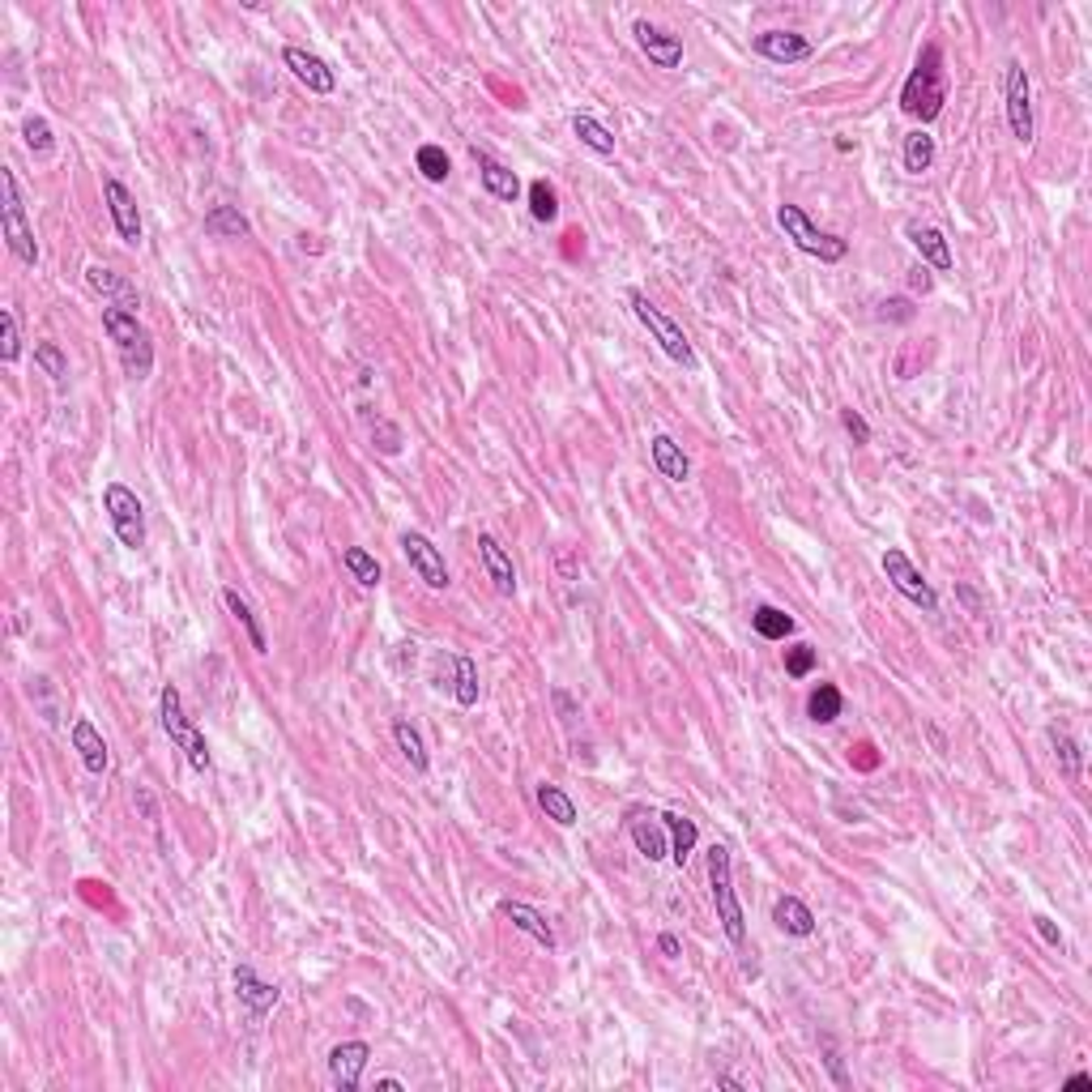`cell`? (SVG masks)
<instances>
[{
    "instance_id": "39",
    "label": "cell",
    "mask_w": 1092,
    "mask_h": 1092,
    "mask_svg": "<svg viewBox=\"0 0 1092 1092\" xmlns=\"http://www.w3.org/2000/svg\"><path fill=\"white\" fill-rule=\"evenodd\" d=\"M22 137H26V149L35 158H52L56 154V137H52V124L43 120V115H26V124H22Z\"/></svg>"
},
{
    "instance_id": "2",
    "label": "cell",
    "mask_w": 1092,
    "mask_h": 1092,
    "mask_svg": "<svg viewBox=\"0 0 1092 1092\" xmlns=\"http://www.w3.org/2000/svg\"><path fill=\"white\" fill-rule=\"evenodd\" d=\"M103 329L115 342V350H120V363H124V372L132 380H145L149 372H154V338H149V329L137 321V312L107 304L103 308Z\"/></svg>"
},
{
    "instance_id": "50",
    "label": "cell",
    "mask_w": 1092,
    "mask_h": 1092,
    "mask_svg": "<svg viewBox=\"0 0 1092 1092\" xmlns=\"http://www.w3.org/2000/svg\"><path fill=\"white\" fill-rule=\"evenodd\" d=\"M1033 927H1037V935L1046 939L1050 948H1063V931H1058V927H1054V922H1050L1046 914H1037V918H1033Z\"/></svg>"
},
{
    "instance_id": "24",
    "label": "cell",
    "mask_w": 1092,
    "mask_h": 1092,
    "mask_svg": "<svg viewBox=\"0 0 1092 1092\" xmlns=\"http://www.w3.org/2000/svg\"><path fill=\"white\" fill-rule=\"evenodd\" d=\"M474 158H478V171H482V189L491 193L495 201H516L520 197V179H516L512 166L495 162L486 149H474Z\"/></svg>"
},
{
    "instance_id": "30",
    "label": "cell",
    "mask_w": 1092,
    "mask_h": 1092,
    "mask_svg": "<svg viewBox=\"0 0 1092 1092\" xmlns=\"http://www.w3.org/2000/svg\"><path fill=\"white\" fill-rule=\"evenodd\" d=\"M252 227H248V218L235 210V206H214L206 214V235H214V240H244Z\"/></svg>"
},
{
    "instance_id": "49",
    "label": "cell",
    "mask_w": 1092,
    "mask_h": 1092,
    "mask_svg": "<svg viewBox=\"0 0 1092 1092\" xmlns=\"http://www.w3.org/2000/svg\"><path fill=\"white\" fill-rule=\"evenodd\" d=\"M879 316H883V321H900L904 325V321H914V308H909V299H887Z\"/></svg>"
},
{
    "instance_id": "19",
    "label": "cell",
    "mask_w": 1092,
    "mask_h": 1092,
    "mask_svg": "<svg viewBox=\"0 0 1092 1092\" xmlns=\"http://www.w3.org/2000/svg\"><path fill=\"white\" fill-rule=\"evenodd\" d=\"M86 287H90L98 299H111L115 308H128V312L141 308V295L132 291V282H128L124 274H115V269H107V265H90V269H86Z\"/></svg>"
},
{
    "instance_id": "20",
    "label": "cell",
    "mask_w": 1092,
    "mask_h": 1092,
    "mask_svg": "<svg viewBox=\"0 0 1092 1092\" xmlns=\"http://www.w3.org/2000/svg\"><path fill=\"white\" fill-rule=\"evenodd\" d=\"M499 918H508L520 935H529L533 944H542L547 952L556 948V931H551L547 914H537L533 904H525V900H499Z\"/></svg>"
},
{
    "instance_id": "23",
    "label": "cell",
    "mask_w": 1092,
    "mask_h": 1092,
    "mask_svg": "<svg viewBox=\"0 0 1092 1092\" xmlns=\"http://www.w3.org/2000/svg\"><path fill=\"white\" fill-rule=\"evenodd\" d=\"M904 235H909V244L918 248L922 261L935 265L939 274H948V269H952V248H948V240H944V231L922 227V223H909V227H904Z\"/></svg>"
},
{
    "instance_id": "22",
    "label": "cell",
    "mask_w": 1092,
    "mask_h": 1092,
    "mask_svg": "<svg viewBox=\"0 0 1092 1092\" xmlns=\"http://www.w3.org/2000/svg\"><path fill=\"white\" fill-rule=\"evenodd\" d=\"M649 457H653V465H658V474L670 478V482H687V478H692V461H687V452L670 440V435H653V440H649Z\"/></svg>"
},
{
    "instance_id": "32",
    "label": "cell",
    "mask_w": 1092,
    "mask_h": 1092,
    "mask_svg": "<svg viewBox=\"0 0 1092 1092\" xmlns=\"http://www.w3.org/2000/svg\"><path fill=\"white\" fill-rule=\"evenodd\" d=\"M342 568L350 573V581L363 585V590H376V585L384 581L376 556H372V551H363V547H346V551H342Z\"/></svg>"
},
{
    "instance_id": "3",
    "label": "cell",
    "mask_w": 1092,
    "mask_h": 1092,
    "mask_svg": "<svg viewBox=\"0 0 1092 1092\" xmlns=\"http://www.w3.org/2000/svg\"><path fill=\"white\" fill-rule=\"evenodd\" d=\"M709 883H713L721 931H726V939H730L734 948H743L747 918H743V904H738V896H734V866H730V849L726 845H713L709 849Z\"/></svg>"
},
{
    "instance_id": "33",
    "label": "cell",
    "mask_w": 1092,
    "mask_h": 1092,
    "mask_svg": "<svg viewBox=\"0 0 1092 1092\" xmlns=\"http://www.w3.org/2000/svg\"><path fill=\"white\" fill-rule=\"evenodd\" d=\"M573 132L581 137V145H590L594 154H602V158H611L615 154V132L602 124V120H594V115H573Z\"/></svg>"
},
{
    "instance_id": "13",
    "label": "cell",
    "mask_w": 1092,
    "mask_h": 1092,
    "mask_svg": "<svg viewBox=\"0 0 1092 1092\" xmlns=\"http://www.w3.org/2000/svg\"><path fill=\"white\" fill-rule=\"evenodd\" d=\"M372 1063V1046L367 1041H342L329 1050V1080L342 1092H355L363 1084V1071Z\"/></svg>"
},
{
    "instance_id": "51",
    "label": "cell",
    "mask_w": 1092,
    "mask_h": 1092,
    "mask_svg": "<svg viewBox=\"0 0 1092 1092\" xmlns=\"http://www.w3.org/2000/svg\"><path fill=\"white\" fill-rule=\"evenodd\" d=\"M556 709H560V717H564V721H573V717L581 713V709H577V704H573V696H568V692H564V687H556Z\"/></svg>"
},
{
    "instance_id": "35",
    "label": "cell",
    "mask_w": 1092,
    "mask_h": 1092,
    "mask_svg": "<svg viewBox=\"0 0 1092 1092\" xmlns=\"http://www.w3.org/2000/svg\"><path fill=\"white\" fill-rule=\"evenodd\" d=\"M1046 734H1050V747H1054V755H1058V768H1063V777H1067V781H1080V772H1084V751H1080V743H1075L1067 730H1058V726H1050Z\"/></svg>"
},
{
    "instance_id": "18",
    "label": "cell",
    "mask_w": 1092,
    "mask_h": 1092,
    "mask_svg": "<svg viewBox=\"0 0 1092 1092\" xmlns=\"http://www.w3.org/2000/svg\"><path fill=\"white\" fill-rule=\"evenodd\" d=\"M478 560L486 568V577H491L495 585V594L499 598H512L516 594V568H512V556L499 547V537L495 533H478Z\"/></svg>"
},
{
    "instance_id": "4",
    "label": "cell",
    "mask_w": 1092,
    "mask_h": 1092,
    "mask_svg": "<svg viewBox=\"0 0 1092 1092\" xmlns=\"http://www.w3.org/2000/svg\"><path fill=\"white\" fill-rule=\"evenodd\" d=\"M158 713H162V730H166V738H171V743L189 755V764L197 768V772H210L214 768V755H210V743H206V734H201L193 721H189V713H184V700H179V692L171 683L162 687V696H158Z\"/></svg>"
},
{
    "instance_id": "7",
    "label": "cell",
    "mask_w": 1092,
    "mask_h": 1092,
    "mask_svg": "<svg viewBox=\"0 0 1092 1092\" xmlns=\"http://www.w3.org/2000/svg\"><path fill=\"white\" fill-rule=\"evenodd\" d=\"M628 304H632V312H636V321H641V325H645V329L653 333V342H658V346H662V350H666V355L675 359V363H683L687 372H696V367H700V359H696L692 342H687V333H683V329H679L675 321H670L666 312H658V308H653L645 291H628Z\"/></svg>"
},
{
    "instance_id": "16",
    "label": "cell",
    "mask_w": 1092,
    "mask_h": 1092,
    "mask_svg": "<svg viewBox=\"0 0 1092 1092\" xmlns=\"http://www.w3.org/2000/svg\"><path fill=\"white\" fill-rule=\"evenodd\" d=\"M282 64H287V69L304 81L312 94H333V86H338L333 69L316 52H308V47H287V52H282Z\"/></svg>"
},
{
    "instance_id": "25",
    "label": "cell",
    "mask_w": 1092,
    "mask_h": 1092,
    "mask_svg": "<svg viewBox=\"0 0 1092 1092\" xmlns=\"http://www.w3.org/2000/svg\"><path fill=\"white\" fill-rule=\"evenodd\" d=\"M662 828L670 836V858H675V866H687V858H692V849L700 841V828H696V819H687L679 811H666L662 815Z\"/></svg>"
},
{
    "instance_id": "47",
    "label": "cell",
    "mask_w": 1092,
    "mask_h": 1092,
    "mask_svg": "<svg viewBox=\"0 0 1092 1092\" xmlns=\"http://www.w3.org/2000/svg\"><path fill=\"white\" fill-rule=\"evenodd\" d=\"M824 1067H828V1075H832V1084H836V1088H849V1084H853V1080H849V1071H845V1058L836 1054L832 1041H824Z\"/></svg>"
},
{
    "instance_id": "21",
    "label": "cell",
    "mask_w": 1092,
    "mask_h": 1092,
    "mask_svg": "<svg viewBox=\"0 0 1092 1092\" xmlns=\"http://www.w3.org/2000/svg\"><path fill=\"white\" fill-rule=\"evenodd\" d=\"M73 747H77V755H81V764H86L94 777H103L107 764H111V755H107L103 734L94 730V721H86V717L73 721Z\"/></svg>"
},
{
    "instance_id": "55",
    "label": "cell",
    "mask_w": 1092,
    "mask_h": 1092,
    "mask_svg": "<svg viewBox=\"0 0 1092 1092\" xmlns=\"http://www.w3.org/2000/svg\"><path fill=\"white\" fill-rule=\"evenodd\" d=\"M1088 1084H1092V1075H1088V1071H1075L1071 1080H1067V1088H1088Z\"/></svg>"
},
{
    "instance_id": "11",
    "label": "cell",
    "mask_w": 1092,
    "mask_h": 1092,
    "mask_svg": "<svg viewBox=\"0 0 1092 1092\" xmlns=\"http://www.w3.org/2000/svg\"><path fill=\"white\" fill-rule=\"evenodd\" d=\"M401 556L410 560V568L418 573V581L427 585V590H435V594H444L448 590V564H444V556H440V547H431V537L427 533H418V529H406L401 533Z\"/></svg>"
},
{
    "instance_id": "17",
    "label": "cell",
    "mask_w": 1092,
    "mask_h": 1092,
    "mask_svg": "<svg viewBox=\"0 0 1092 1092\" xmlns=\"http://www.w3.org/2000/svg\"><path fill=\"white\" fill-rule=\"evenodd\" d=\"M235 995H240V1003H244L248 1012H252V1020H261V1016H269V1012H274V1007H278L282 990H278L274 982L257 978V969L240 965V969H235Z\"/></svg>"
},
{
    "instance_id": "54",
    "label": "cell",
    "mask_w": 1092,
    "mask_h": 1092,
    "mask_svg": "<svg viewBox=\"0 0 1092 1092\" xmlns=\"http://www.w3.org/2000/svg\"><path fill=\"white\" fill-rule=\"evenodd\" d=\"M961 598H965V607H969V611H982V598H978V594H973V590H969V585H961Z\"/></svg>"
},
{
    "instance_id": "38",
    "label": "cell",
    "mask_w": 1092,
    "mask_h": 1092,
    "mask_svg": "<svg viewBox=\"0 0 1092 1092\" xmlns=\"http://www.w3.org/2000/svg\"><path fill=\"white\" fill-rule=\"evenodd\" d=\"M751 628L764 636V641H785L789 632H794V619H789L781 607H755L751 615Z\"/></svg>"
},
{
    "instance_id": "29",
    "label": "cell",
    "mask_w": 1092,
    "mask_h": 1092,
    "mask_svg": "<svg viewBox=\"0 0 1092 1092\" xmlns=\"http://www.w3.org/2000/svg\"><path fill=\"white\" fill-rule=\"evenodd\" d=\"M845 709V696H841V687L836 683H819L811 696H806V717L819 721V726H828V721H836Z\"/></svg>"
},
{
    "instance_id": "46",
    "label": "cell",
    "mask_w": 1092,
    "mask_h": 1092,
    "mask_svg": "<svg viewBox=\"0 0 1092 1092\" xmlns=\"http://www.w3.org/2000/svg\"><path fill=\"white\" fill-rule=\"evenodd\" d=\"M372 440H376V448L384 452V457H397L401 452V431L389 423V418H376L372 423Z\"/></svg>"
},
{
    "instance_id": "28",
    "label": "cell",
    "mask_w": 1092,
    "mask_h": 1092,
    "mask_svg": "<svg viewBox=\"0 0 1092 1092\" xmlns=\"http://www.w3.org/2000/svg\"><path fill=\"white\" fill-rule=\"evenodd\" d=\"M223 602H227V611L235 615V624H240V628L248 632L252 649H257V653H269V641H265V628H261V619L252 615V607H248V602L240 598V590H231V585H227V590H223Z\"/></svg>"
},
{
    "instance_id": "14",
    "label": "cell",
    "mask_w": 1092,
    "mask_h": 1092,
    "mask_svg": "<svg viewBox=\"0 0 1092 1092\" xmlns=\"http://www.w3.org/2000/svg\"><path fill=\"white\" fill-rule=\"evenodd\" d=\"M103 197H107V210H111L115 235H120L124 244L137 248V244H141V214H137V197H132L120 179H103Z\"/></svg>"
},
{
    "instance_id": "31",
    "label": "cell",
    "mask_w": 1092,
    "mask_h": 1092,
    "mask_svg": "<svg viewBox=\"0 0 1092 1092\" xmlns=\"http://www.w3.org/2000/svg\"><path fill=\"white\" fill-rule=\"evenodd\" d=\"M537 806H542L547 819H556L560 828H573V824H577V802L568 798L560 785H551V781L537 785Z\"/></svg>"
},
{
    "instance_id": "6",
    "label": "cell",
    "mask_w": 1092,
    "mask_h": 1092,
    "mask_svg": "<svg viewBox=\"0 0 1092 1092\" xmlns=\"http://www.w3.org/2000/svg\"><path fill=\"white\" fill-rule=\"evenodd\" d=\"M777 223L785 231V240H794L806 257H819L824 265H836L849 252V244L841 240V235H832V231H819L811 218H806L802 206H777Z\"/></svg>"
},
{
    "instance_id": "45",
    "label": "cell",
    "mask_w": 1092,
    "mask_h": 1092,
    "mask_svg": "<svg viewBox=\"0 0 1092 1092\" xmlns=\"http://www.w3.org/2000/svg\"><path fill=\"white\" fill-rule=\"evenodd\" d=\"M815 670V649L811 645H794L785 653V675L789 679H806Z\"/></svg>"
},
{
    "instance_id": "12",
    "label": "cell",
    "mask_w": 1092,
    "mask_h": 1092,
    "mask_svg": "<svg viewBox=\"0 0 1092 1092\" xmlns=\"http://www.w3.org/2000/svg\"><path fill=\"white\" fill-rule=\"evenodd\" d=\"M632 39L649 56V64H658V69H679L683 64V39L670 35V30H662V26H653V22L641 18V22H632Z\"/></svg>"
},
{
    "instance_id": "56",
    "label": "cell",
    "mask_w": 1092,
    "mask_h": 1092,
    "mask_svg": "<svg viewBox=\"0 0 1092 1092\" xmlns=\"http://www.w3.org/2000/svg\"><path fill=\"white\" fill-rule=\"evenodd\" d=\"M401 1088H406L401 1080H380V1084H376V1092H401Z\"/></svg>"
},
{
    "instance_id": "27",
    "label": "cell",
    "mask_w": 1092,
    "mask_h": 1092,
    "mask_svg": "<svg viewBox=\"0 0 1092 1092\" xmlns=\"http://www.w3.org/2000/svg\"><path fill=\"white\" fill-rule=\"evenodd\" d=\"M632 845H636V853H645L649 862H662L670 853V836L662 824H653V819H632Z\"/></svg>"
},
{
    "instance_id": "52",
    "label": "cell",
    "mask_w": 1092,
    "mask_h": 1092,
    "mask_svg": "<svg viewBox=\"0 0 1092 1092\" xmlns=\"http://www.w3.org/2000/svg\"><path fill=\"white\" fill-rule=\"evenodd\" d=\"M909 287H914V291H922V295H927V291H931V274H927V269H914V278H909Z\"/></svg>"
},
{
    "instance_id": "41",
    "label": "cell",
    "mask_w": 1092,
    "mask_h": 1092,
    "mask_svg": "<svg viewBox=\"0 0 1092 1092\" xmlns=\"http://www.w3.org/2000/svg\"><path fill=\"white\" fill-rule=\"evenodd\" d=\"M30 700L39 704V713H43V721L47 726H60V717H64V709H60V696H56V683L52 679H30Z\"/></svg>"
},
{
    "instance_id": "36",
    "label": "cell",
    "mask_w": 1092,
    "mask_h": 1092,
    "mask_svg": "<svg viewBox=\"0 0 1092 1092\" xmlns=\"http://www.w3.org/2000/svg\"><path fill=\"white\" fill-rule=\"evenodd\" d=\"M452 670H457L452 696H457L461 709H474V704H478V662L469 658V653H457V658H452Z\"/></svg>"
},
{
    "instance_id": "10",
    "label": "cell",
    "mask_w": 1092,
    "mask_h": 1092,
    "mask_svg": "<svg viewBox=\"0 0 1092 1092\" xmlns=\"http://www.w3.org/2000/svg\"><path fill=\"white\" fill-rule=\"evenodd\" d=\"M879 564H883V577L896 585V594H904V598H909L914 607H922V611H939V594L931 590V581L918 573L914 560L904 556L900 547H887Z\"/></svg>"
},
{
    "instance_id": "26",
    "label": "cell",
    "mask_w": 1092,
    "mask_h": 1092,
    "mask_svg": "<svg viewBox=\"0 0 1092 1092\" xmlns=\"http://www.w3.org/2000/svg\"><path fill=\"white\" fill-rule=\"evenodd\" d=\"M772 922H777L781 935H794V939L815 935V914L806 909L798 896H781L777 904H772Z\"/></svg>"
},
{
    "instance_id": "8",
    "label": "cell",
    "mask_w": 1092,
    "mask_h": 1092,
    "mask_svg": "<svg viewBox=\"0 0 1092 1092\" xmlns=\"http://www.w3.org/2000/svg\"><path fill=\"white\" fill-rule=\"evenodd\" d=\"M103 508H107V520H111L115 537H120V547L141 551L145 547V508H141L137 491H128L124 482H107L103 486Z\"/></svg>"
},
{
    "instance_id": "43",
    "label": "cell",
    "mask_w": 1092,
    "mask_h": 1092,
    "mask_svg": "<svg viewBox=\"0 0 1092 1092\" xmlns=\"http://www.w3.org/2000/svg\"><path fill=\"white\" fill-rule=\"evenodd\" d=\"M22 355V333H18V316H13V308L0 312V359L5 363H18Z\"/></svg>"
},
{
    "instance_id": "40",
    "label": "cell",
    "mask_w": 1092,
    "mask_h": 1092,
    "mask_svg": "<svg viewBox=\"0 0 1092 1092\" xmlns=\"http://www.w3.org/2000/svg\"><path fill=\"white\" fill-rule=\"evenodd\" d=\"M414 166H418V171H423V179H427V184H444V179L452 175V162H448V154H444L440 145H418Z\"/></svg>"
},
{
    "instance_id": "48",
    "label": "cell",
    "mask_w": 1092,
    "mask_h": 1092,
    "mask_svg": "<svg viewBox=\"0 0 1092 1092\" xmlns=\"http://www.w3.org/2000/svg\"><path fill=\"white\" fill-rule=\"evenodd\" d=\"M841 427L853 435V444H870V423H866V418H862L858 410H853V406H845V410H841Z\"/></svg>"
},
{
    "instance_id": "34",
    "label": "cell",
    "mask_w": 1092,
    "mask_h": 1092,
    "mask_svg": "<svg viewBox=\"0 0 1092 1092\" xmlns=\"http://www.w3.org/2000/svg\"><path fill=\"white\" fill-rule=\"evenodd\" d=\"M393 743H397V751L410 760V768H414V772H427V768H431V760H427V747H423V734H418L406 717H397V721H393Z\"/></svg>"
},
{
    "instance_id": "37",
    "label": "cell",
    "mask_w": 1092,
    "mask_h": 1092,
    "mask_svg": "<svg viewBox=\"0 0 1092 1092\" xmlns=\"http://www.w3.org/2000/svg\"><path fill=\"white\" fill-rule=\"evenodd\" d=\"M935 166V137L931 132H909V137H904V171L909 175H927Z\"/></svg>"
},
{
    "instance_id": "15",
    "label": "cell",
    "mask_w": 1092,
    "mask_h": 1092,
    "mask_svg": "<svg viewBox=\"0 0 1092 1092\" xmlns=\"http://www.w3.org/2000/svg\"><path fill=\"white\" fill-rule=\"evenodd\" d=\"M751 47H755V56H764L772 64H802V60H811V39H802L798 30H760Z\"/></svg>"
},
{
    "instance_id": "1",
    "label": "cell",
    "mask_w": 1092,
    "mask_h": 1092,
    "mask_svg": "<svg viewBox=\"0 0 1092 1092\" xmlns=\"http://www.w3.org/2000/svg\"><path fill=\"white\" fill-rule=\"evenodd\" d=\"M944 103H948L944 52H939V43H927L918 52L914 73H909V81H904V90H900V111L914 115V120H922V124H931V120H939Z\"/></svg>"
},
{
    "instance_id": "53",
    "label": "cell",
    "mask_w": 1092,
    "mask_h": 1092,
    "mask_svg": "<svg viewBox=\"0 0 1092 1092\" xmlns=\"http://www.w3.org/2000/svg\"><path fill=\"white\" fill-rule=\"evenodd\" d=\"M658 952H662V956H679L683 948H679V939H675V935H662V939H658Z\"/></svg>"
},
{
    "instance_id": "5",
    "label": "cell",
    "mask_w": 1092,
    "mask_h": 1092,
    "mask_svg": "<svg viewBox=\"0 0 1092 1092\" xmlns=\"http://www.w3.org/2000/svg\"><path fill=\"white\" fill-rule=\"evenodd\" d=\"M0 218H5V240L13 248V257H18L22 265H39V244H35V231H30V223H26V206H22L13 166H0Z\"/></svg>"
},
{
    "instance_id": "42",
    "label": "cell",
    "mask_w": 1092,
    "mask_h": 1092,
    "mask_svg": "<svg viewBox=\"0 0 1092 1092\" xmlns=\"http://www.w3.org/2000/svg\"><path fill=\"white\" fill-rule=\"evenodd\" d=\"M529 214L537 218V223H556V218H560V197H556V189H551L547 179H533L529 184Z\"/></svg>"
},
{
    "instance_id": "9",
    "label": "cell",
    "mask_w": 1092,
    "mask_h": 1092,
    "mask_svg": "<svg viewBox=\"0 0 1092 1092\" xmlns=\"http://www.w3.org/2000/svg\"><path fill=\"white\" fill-rule=\"evenodd\" d=\"M1003 98H1007V124H1012V137L1020 145L1033 141L1037 120H1033V86H1029V69L1020 60L1007 64V81H1003Z\"/></svg>"
},
{
    "instance_id": "44",
    "label": "cell",
    "mask_w": 1092,
    "mask_h": 1092,
    "mask_svg": "<svg viewBox=\"0 0 1092 1092\" xmlns=\"http://www.w3.org/2000/svg\"><path fill=\"white\" fill-rule=\"evenodd\" d=\"M35 363H39L56 384L69 376V359H64V350H60L56 342H39V346H35Z\"/></svg>"
}]
</instances>
